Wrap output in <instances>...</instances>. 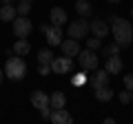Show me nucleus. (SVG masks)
Segmentation results:
<instances>
[{"label": "nucleus", "instance_id": "obj_1", "mask_svg": "<svg viewBox=\"0 0 133 124\" xmlns=\"http://www.w3.org/2000/svg\"><path fill=\"white\" fill-rule=\"evenodd\" d=\"M111 31H113V38L120 47H129L133 40V27L129 20L120 18V16H111Z\"/></svg>", "mask_w": 133, "mask_h": 124}, {"label": "nucleus", "instance_id": "obj_2", "mask_svg": "<svg viewBox=\"0 0 133 124\" xmlns=\"http://www.w3.org/2000/svg\"><path fill=\"white\" fill-rule=\"evenodd\" d=\"M24 73H27L24 60L20 56H16V53H11V56L7 58V64H5V75L9 78V80H22Z\"/></svg>", "mask_w": 133, "mask_h": 124}, {"label": "nucleus", "instance_id": "obj_3", "mask_svg": "<svg viewBox=\"0 0 133 124\" xmlns=\"http://www.w3.org/2000/svg\"><path fill=\"white\" fill-rule=\"evenodd\" d=\"M66 33H69V38H76L78 42H80V40H84L87 36H89V20H87V18L73 20V22L66 27Z\"/></svg>", "mask_w": 133, "mask_h": 124}, {"label": "nucleus", "instance_id": "obj_4", "mask_svg": "<svg viewBox=\"0 0 133 124\" xmlns=\"http://www.w3.org/2000/svg\"><path fill=\"white\" fill-rule=\"evenodd\" d=\"M78 64H80L84 71H95L100 64L98 56H95V51H91V49H84V51L78 53Z\"/></svg>", "mask_w": 133, "mask_h": 124}, {"label": "nucleus", "instance_id": "obj_5", "mask_svg": "<svg viewBox=\"0 0 133 124\" xmlns=\"http://www.w3.org/2000/svg\"><path fill=\"white\" fill-rule=\"evenodd\" d=\"M11 22H14V36L16 38H27V36L31 33V29H33L31 20H29L27 16H16Z\"/></svg>", "mask_w": 133, "mask_h": 124}, {"label": "nucleus", "instance_id": "obj_6", "mask_svg": "<svg viewBox=\"0 0 133 124\" xmlns=\"http://www.w3.org/2000/svg\"><path fill=\"white\" fill-rule=\"evenodd\" d=\"M42 33L47 36V42L51 44V47H58V44L62 42V27H58V24H42Z\"/></svg>", "mask_w": 133, "mask_h": 124}, {"label": "nucleus", "instance_id": "obj_7", "mask_svg": "<svg viewBox=\"0 0 133 124\" xmlns=\"http://www.w3.org/2000/svg\"><path fill=\"white\" fill-rule=\"evenodd\" d=\"M71 69H73V58H69V56H60V58L51 60V73L62 75V73H69Z\"/></svg>", "mask_w": 133, "mask_h": 124}, {"label": "nucleus", "instance_id": "obj_8", "mask_svg": "<svg viewBox=\"0 0 133 124\" xmlns=\"http://www.w3.org/2000/svg\"><path fill=\"white\" fill-rule=\"evenodd\" d=\"M111 31L109 22L107 20H93V22H89V33H93L95 38H107Z\"/></svg>", "mask_w": 133, "mask_h": 124}, {"label": "nucleus", "instance_id": "obj_9", "mask_svg": "<svg viewBox=\"0 0 133 124\" xmlns=\"http://www.w3.org/2000/svg\"><path fill=\"white\" fill-rule=\"evenodd\" d=\"M53 124H73V115L62 106V109H51V115H49Z\"/></svg>", "mask_w": 133, "mask_h": 124}, {"label": "nucleus", "instance_id": "obj_10", "mask_svg": "<svg viewBox=\"0 0 133 124\" xmlns=\"http://www.w3.org/2000/svg\"><path fill=\"white\" fill-rule=\"evenodd\" d=\"M60 47H62V53H64V56H69V58H76L78 53H80V42H78L76 38H66V40H62Z\"/></svg>", "mask_w": 133, "mask_h": 124}, {"label": "nucleus", "instance_id": "obj_11", "mask_svg": "<svg viewBox=\"0 0 133 124\" xmlns=\"http://www.w3.org/2000/svg\"><path fill=\"white\" fill-rule=\"evenodd\" d=\"M111 80V73L104 71V69H95L93 73V89H100V86H107Z\"/></svg>", "mask_w": 133, "mask_h": 124}, {"label": "nucleus", "instance_id": "obj_12", "mask_svg": "<svg viewBox=\"0 0 133 124\" xmlns=\"http://www.w3.org/2000/svg\"><path fill=\"white\" fill-rule=\"evenodd\" d=\"M104 71H109L111 75L120 73V71H122V58H120V56H109V58H107V67H104Z\"/></svg>", "mask_w": 133, "mask_h": 124}, {"label": "nucleus", "instance_id": "obj_13", "mask_svg": "<svg viewBox=\"0 0 133 124\" xmlns=\"http://www.w3.org/2000/svg\"><path fill=\"white\" fill-rule=\"evenodd\" d=\"M49 20H51V24H58V27H62V24L66 22V11L62 9V7H53L51 13H49Z\"/></svg>", "mask_w": 133, "mask_h": 124}, {"label": "nucleus", "instance_id": "obj_14", "mask_svg": "<svg viewBox=\"0 0 133 124\" xmlns=\"http://www.w3.org/2000/svg\"><path fill=\"white\" fill-rule=\"evenodd\" d=\"M73 5H76V11H78L80 18H89V16L93 13V5H91L89 0H76Z\"/></svg>", "mask_w": 133, "mask_h": 124}, {"label": "nucleus", "instance_id": "obj_15", "mask_svg": "<svg viewBox=\"0 0 133 124\" xmlns=\"http://www.w3.org/2000/svg\"><path fill=\"white\" fill-rule=\"evenodd\" d=\"M31 104L40 111L42 106H49V95L42 93V91H33V93H31Z\"/></svg>", "mask_w": 133, "mask_h": 124}, {"label": "nucleus", "instance_id": "obj_16", "mask_svg": "<svg viewBox=\"0 0 133 124\" xmlns=\"http://www.w3.org/2000/svg\"><path fill=\"white\" fill-rule=\"evenodd\" d=\"M64 104H66L64 93H60V91H53L51 95H49V106H51V109H62Z\"/></svg>", "mask_w": 133, "mask_h": 124}, {"label": "nucleus", "instance_id": "obj_17", "mask_svg": "<svg viewBox=\"0 0 133 124\" xmlns=\"http://www.w3.org/2000/svg\"><path fill=\"white\" fill-rule=\"evenodd\" d=\"M18 16L14 5H0V20H5V22H11V20Z\"/></svg>", "mask_w": 133, "mask_h": 124}, {"label": "nucleus", "instance_id": "obj_18", "mask_svg": "<svg viewBox=\"0 0 133 124\" xmlns=\"http://www.w3.org/2000/svg\"><path fill=\"white\" fill-rule=\"evenodd\" d=\"M29 51H31V44H29L27 38H18L16 40V44H14V53L16 56H27Z\"/></svg>", "mask_w": 133, "mask_h": 124}, {"label": "nucleus", "instance_id": "obj_19", "mask_svg": "<svg viewBox=\"0 0 133 124\" xmlns=\"http://www.w3.org/2000/svg\"><path fill=\"white\" fill-rule=\"evenodd\" d=\"M95 91V98H98L100 102H109L111 98H113V91H111V86H100V89H93Z\"/></svg>", "mask_w": 133, "mask_h": 124}, {"label": "nucleus", "instance_id": "obj_20", "mask_svg": "<svg viewBox=\"0 0 133 124\" xmlns=\"http://www.w3.org/2000/svg\"><path fill=\"white\" fill-rule=\"evenodd\" d=\"M53 53H51V49H42V51L38 53V64H51V60H53Z\"/></svg>", "mask_w": 133, "mask_h": 124}, {"label": "nucleus", "instance_id": "obj_21", "mask_svg": "<svg viewBox=\"0 0 133 124\" xmlns=\"http://www.w3.org/2000/svg\"><path fill=\"white\" fill-rule=\"evenodd\" d=\"M16 11L18 16H27L31 11V2H24V0H18V5H16Z\"/></svg>", "mask_w": 133, "mask_h": 124}, {"label": "nucleus", "instance_id": "obj_22", "mask_svg": "<svg viewBox=\"0 0 133 124\" xmlns=\"http://www.w3.org/2000/svg\"><path fill=\"white\" fill-rule=\"evenodd\" d=\"M120 49H122V47H120L118 42H113L111 47H104V49H102V53H104L107 58H109V56H120Z\"/></svg>", "mask_w": 133, "mask_h": 124}, {"label": "nucleus", "instance_id": "obj_23", "mask_svg": "<svg viewBox=\"0 0 133 124\" xmlns=\"http://www.w3.org/2000/svg\"><path fill=\"white\" fill-rule=\"evenodd\" d=\"M84 40H87V49H91V51H95V49H100V47H102L100 38H95V36H93V38H84Z\"/></svg>", "mask_w": 133, "mask_h": 124}, {"label": "nucleus", "instance_id": "obj_24", "mask_svg": "<svg viewBox=\"0 0 133 124\" xmlns=\"http://www.w3.org/2000/svg\"><path fill=\"white\" fill-rule=\"evenodd\" d=\"M71 84H73V86H82V84H87V75H84V73H78V75H73Z\"/></svg>", "mask_w": 133, "mask_h": 124}, {"label": "nucleus", "instance_id": "obj_25", "mask_svg": "<svg viewBox=\"0 0 133 124\" xmlns=\"http://www.w3.org/2000/svg\"><path fill=\"white\" fill-rule=\"evenodd\" d=\"M38 73L40 75H49L51 73V64H38Z\"/></svg>", "mask_w": 133, "mask_h": 124}, {"label": "nucleus", "instance_id": "obj_26", "mask_svg": "<svg viewBox=\"0 0 133 124\" xmlns=\"http://www.w3.org/2000/svg\"><path fill=\"white\" fill-rule=\"evenodd\" d=\"M120 102H122V104H129V102H131V91H122V93H120Z\"/></svg>", "mask_w": 133, "mask_h": 124}, {"label": "nucleus", "instance_id": "obj_27", "mask_svg": "<svg viewBox=\"0 0 133 124\" xmlns=\"http://www.w3.org/2000/svg\"><path fill=\"white\" fill-rule=\"evenodd\" d=\"M124 86H127V91L133 93V75H124Z\"/></svg>", "mask_w": 133, "mask_h": 124}, {"label": "nucleus", "instance_id": "obj_28", "mask_svg": "<svg viewBox=\"0 0 133 124\" xmlns=\"http://www.w3.org/2000/svg\"><path fill=\"white\" fill-rule=\"evenodd\" d=\"M40 115H42L44 120H49V115H51V106H42V109H40Z\"/></svg>", "mask_w": 133, "mask_h": 124}, {"label": "nucleus", "instance_id": "obj_29", "mask_svg": "<svg viewBox=\"0 0 133 124\" xmlns=\"http://www.w3.org/2000/svg\"><path fill=\"white\" fill-rule=\"evenodd\" d=\"M16 0H0V5H14Z\"/></svg>", "mask_w": 133, "mask_h": 124}, {"label": "nucleus", "instance_id": "obj_30", "mask_svg": "<svg viewBox=\"0 0 133 124\" xmlns=\"http://www.w3.org/2000/svg\"><path fill=\"white\" fill-rule=\"evenodd\" d=\"M2 75H5V73H2V69H0V82H2Z\"/></svg>", "mask_w": 133, "mask_h": 124}, {"label": "nucleus", "instance_id": "obj_31", "mask_svg": "<svg viewBox=\"0 0 133 124\" xmlns=\"http://www.w3.org/2000/svg\"><path fill=\"white\" fill-rule=\"evenodd\" d=\"M107 2H120V0H107Z\"/></svg>", "mask_w": 133, "mask_h": 124}, {"label": "nucleus", "instance_id": "obj_32", "mask_svg": "<svg viewBox=\"0 0 133 124\" xmlns=\"http://www.w3.org/2000/svg\"><path fill=\"white\" fill-rule=\"evenodd\" d=\"M24 2H33V0H24Z\"/></svg>", "mask_w": 133, "mask_h": 124}, {"label": "nucleus", "instance_id": "obj_33", "mask_svg": "<svg viewBox=\"0 0 133 124\" xmlns=\"http://www.w3.org/2000/svg\"><path fill=\"white\" fill-rule=\"evenodd\" d=\"M131 102H133V93H131Z\"/></svg>", "mask_w": 133, "mask_h": 124}, {"label": "nucleus", "instance_id": "obj_34", "mask_svg": "<svg viewBox=\"0 0 133 124\" xmlns=\"http://www.w3.org/2000/svg\"><path fill=\"white\" fill-rule=\"evenodd\" d=\"M131 16H133V9H131Z\"/></svg>", "mask_w": 133, "mask_h": 124}]
</instances>
